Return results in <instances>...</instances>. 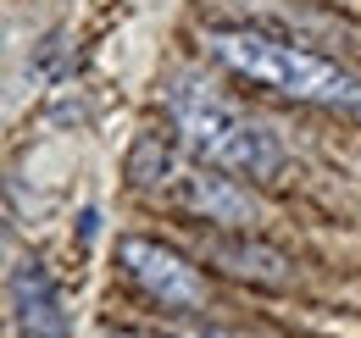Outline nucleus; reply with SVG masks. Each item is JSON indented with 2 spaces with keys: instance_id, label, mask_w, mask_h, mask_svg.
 <instances>
[{
  "instance_id": "1",
  "label": "nucleus",
  "mask_w": 361,
  "mask_h": 338,
  "mask_svg": "<svg viewBox=\"0 0 361 338\" xmlns=\"http://www.w3.org/2000/svg\"><path fill=\"white\" fill-rule=\"evenodd\" d=\"M206 50L223 61L228 73L250 84L289 94L300 106H328V111H361V73L339 67L334 56H317L300 39H283L267 28H212Z\"/></svg>"
},
{
  "instance_id": "2",
  "label": "nucleus",
  "mask_w": 361,
  "mask_h": 338,
  "mask_svg": "<svg viewBox=\"0 0 361 338\" xmlns=\"http://www.w3.org/2000/svg\"><path fill=\"white\" fill-rule=\"evenodd\" d=\"M167 117L178 127V139L212 167L233 172V177H250V183H278L289 172V150L278 144V133L262 127L256 117H245L239 106L217 100L206 84H178L167 89Z\"/></svg>"
},
{
  "instance_id": "3",
  "label": "nucleus",
  "mask_w": 361,
  "mask_h": 338,
  "mask_svg": "<svg viewBox=\"0 0 361 338\" xmlns=\"http://www.w3.org/2000/svg\"><path fill=\"white\" fill-rule=\"evenodd\" d=\"M117 266L145 299H156L161 311H200L206 305V277L200 266H189L173 244L156 239H123L117 244Z\"/></svg>"
},
{
  "instance_id": "4",
  "label": "nucleus",
  "mask_w": 361,
  "mask_h": 338,
  "mask_svg": "<svg viewBox=\"0 0 361 338\" xmlns=\"http://www.w3.org/2000/svg\"><path fill=\"white\" fill-rule=\"evenodd\" d=\"M195 255L228 277H239V283H256V289H289L295 283V261L267 239H250V227H200Z\"/></svg>"
},
{
  "instance_id": "5",
  "label": "nucleus",
  "mask_w": 361,
  "mask_h": 338,
  "mask_svg": "<svg viewBox=\"0 0 361 338\" xmlns=\"http://www.w3.org/2000/svg\"><path fill=\"white\" fill-rule=\"evenodd\" d=\"M156 194H167L178 211L206 216V222H217V227H256V222H262V206L250 200V189H239L233 177H217V172L173 167V177H167Z\"/></svg>"
},
{
  "instance_id": "6",
  "label": "nucleus",
  "mask_w": 361,
  "mask_h": 338,
  "mask_svg": "<svg viewBox=\"0 0 361 338\" xmlns=\"http://www.w3.org/2000/svg\"><path fill=\"white\" fill-rule=\"evenodd\" d=\"M11 316H17V333L23 338H73L61 283L50 277L45 261H34V255H23L11 266Z\"/></svg>"
},
{
  "instance_id": "7",
  "label": "nucleus",
  "mask_w": 361,
  "mask_h": 338,
  "mask_svg": "<svg viewBox=\"0 0 361 338\" xmlns=\"http://www.w3.org/2000/svg\"><path fill=\"white\" fill-rule=\"evenodd\" d=\"M106 338H145V333H106Z\"/></svg>"
},
{
  "instance_id": "8",
  "label": "nucleus",
  "mask_w": 361,
  "mask_h": 338,
  "mask_svg": "<svg viewBox=\"0 0 361 338\" xmlns=\"http://www.w3.org/2000/svg\"><path fill=\"white\" fill-rule=\"evenodd\" d=\"M334 6H361V0H334Z\"/></svg>"
}]
</instances>
